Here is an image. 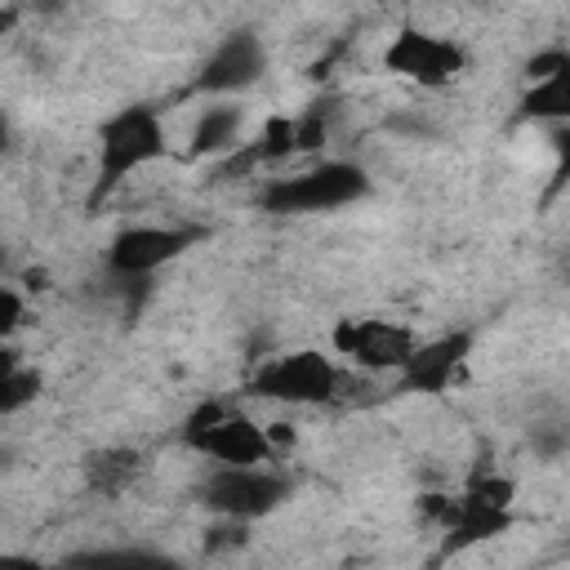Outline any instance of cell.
<instances>
[{
  "instance_id": "obj_2",
  "label": "cell",
  "mask_w": 570,
  "mask_h": 570,
  "mask_svg": "<svg viewBox=\"0 0 570 570\" xmlns=\"http://www.w3.org/2000/svg\"><path fill=\"white\" fill-rule=\"evenodd\" d=\"M370 191V174L352 160H321L294 178H272L258 196L267 214H321L343 209Z\"/></svg>"
},
{
  "instance_id": "obj_14",
  "label": "cell",
  "mask_w": 570,
  "mask_h": 570,
  "mask_svg": "<svg viewBox=\"0 0 570 570\" xmlns=\"http://www.w3.org/2000/svg\"><path fill=\"white\" fill-rule=\"evenodd\" d=\"M521 120H570V71L530 80V89L521 94Z\"/></svg>"
},
{
  "instance_id": "obj_7",
  "label": "cell",
  "mask_w": 570,
  "mask_h": 570,
  "mask_svg": "<svg viewBox=\"0 0 570 570\" xmlns=\"http://www.w3.org/2000/svg\"><path fill=\"white\" fill-rule=\"evenodd\" d=\"M196 240H200L196 227L142 223V227H120V232L107 240V254H102V258H107V267H111L116 276L138 281V276H151V272H160L165 263L183 258Z\"/></svg>"
},
{
  "instance_id": "obj_17",
  "label": "cell",
  "mask_w": 570,
  "mask_h": 570,
  "mask_svg": "<svg viewBox=\"0 0 570 570\" xmlns=\"http://www.w3.org/2000/svg\"><path fill=\"white\" fill-rule=\"evenodd\" d=\"M254 147H258V160H267V165L294 156V116H267Z\"/></svg>"
},
{
  "instance_id": "obj_15",
  "label": "cell",
  "mask_w": 570,
  "mask_h": 570,
  "mask_svg": "<svg viewBox=\"0 0 570 570\" xmlns=\"http://www.w3.org/2000/svg\"><path fill=\"white\" fill-rule=\"evenodd\" d=\"M338 120V98L334 94H321L307 102L303 116H294V151H321L330 142V129Z\"/></svg>"
},
{
  "instance_id": "obj_11",
  "label": "cell",
  "mask_w": 570,
  "mask_h": 570,
  "mask_svg": "<svg viewBox=\"0 0 570 570\" xmlns=\"http://www.w3.org/2000/svg\"><path fill=\"white\" fill-rule=\"evenodd\" d=\"M503 530H512V508L481 503L472 494H450V508L441 517V557L468 552V548H476Z\"/></svg>"
},
{
  "instance_id": "obj_20",
  "label": "cell",
  "mask_w": 570,
  "mask_h": 570,
  "mask_svg": "<svg viewBox=\"0 0 570 570\" xmlns=\"http://www.w3.org/2000/svg\"><path fill=\"white\" fill-rule=\"evenodd\" d=\"M22 321H27V303H22V294L9 289V285H0V338L18 334Z\"/></svg>"
},
{
  "instance_id": "obj_23",
  "label": "cell",
  "mask_w": 570,
  "mask_h": 570,
  "mask_svg": "<svg viewBox=\"0 0 570 570\" xmlns=\"http://www.w3.org/2000/svg\"><path fill=\"white\" fill-rule=\"evenodd\" d=\"M18 18H22L18 4H0V36H9V31L18 27Z\"/></svg>"
},
{
  "instance_id": "obj_12",
  "label": "cell",
  "mask_w": 570,
  "mask_h": 570,
  "mask_svg": "<svg viewBox=\"0 0 570 570\" xmlns=\"http://www.w3.org/2000/svg\"><path fill=\"white\" fill-rule=\"evenodd\" d=\"M138 472H142V454H138L134 445H98V450H89V454L80 459L85 485H89L94 494H107V499L125 494V490L138 481Z\"/></svg>"
},
{
  "instance_id": "obj_18",
  "label": "cell",
  "mask_w": 570,
  "mask_h": 570,
  "mask_svg": "<svg viewBox=\"0 0 570 570\" xmlns=\"http://www.w3.org/2000/svg\"><path fill=\"white\" fill-rule=\"evenodd\" d=\"M525 80H548V76H557V71H570V53L566 49H539V53H530L525 58Z\"/></svg>"
},
{
  "instance_id": "obj_3",
  "label": "cell",
  "mask_w": 570,
  "mask_h": 570,
  "mask_svg": "<svg viewBox=\"0 0 570 570\" xmlns=\"http://www.w3.org/2000/svg\"><path fill=\"white\" fill-rule=\"evenodd\" d=\"M183 445L214 463H267L276 454L267 428L236 414L227 401H200L183 423Z\"/></svg>"
},
{
  "instance_id": "obj_9",
  "label": "cell",
  "mask_w": 570,
  "mask_h": 570,
  "mask_svg": "<svg viewBox=\"0 0 570 570\" xmlns=\"http://www.w3.org/2000/svg\"><path fill=\"white\" fill-rule=\"evenodd\" d=\"M263 71H267V45H263V36L254 27H236L205 58V67L196 76V89L200 94H240V89L258 85Z\"/></svg>"
},
{
  "instance_id": "obj_6",
  "label": "cell",
  "mask_w": 570,
  "mask_h": 570,
  "mask_svg": "<svg viewBox=\"0 0 570 570\" xmlns=\"http://www.w3.org/2000/svg\"><path fill=\"white\" fill-rule=\"evenodd\" d=\"M463 67H468V53L454 40L423 31V27H401L383 49V71H392L410 85H423V89L450 85Z\"/></svg>"
},
{
  "instance_id": "obj_19",
  "label": "cell",
  "mask_w": 570,
  "mask_h": 570,
  "mask_svg": "<svg viewBox=\"0 0 570 570\" xmlns=\"http://www.w3.org/2000/svg\"><path fill=\"white\" fill-rule=\"evenodd\" d=\"M245 525H249V521L223 517V525H209V530H205V548H209V552H223V548H240V543H245Z\"/></svg>"
},
{
  "instance_id": "obj_1",
  "label": "cell",
  "mask_w": 570,
  "mask_h": 570,
  "mask_svg": "<svg viewBox=\"0 0 570 570\" xmlns=\"http://www.w3.org/2000/svg\"><path fill=\"white\" fill-rule=\"evenodd\" d=\"M169 151L165 138V120L156 116V107H120L102 129H98V174L89 187V209H98L134 169L160 160Z\"/></svg>"
},
{
  "instance_id": "obj_16",
  "label": "cell",
  "mask_w": 570,
  "mask_h": 570,
  "mask_svg": "<svg viewBox=\"0 0 570 570\" xmlns=\"http://www.w3.org/2000/svg\"><path fill=\"white\" fill-rule=\"evenodd\" d=\"M40 387H45V379H40V370H31V365H18V370L0 374V414H13V410H22V405H31V401L40 396Z\"/></svg>"
},
{
  "instance_id": "obj_5",
  "label": "cell",
  "mask_w": 570,
  "mask_h": 570,
  "mask_svg": "<svg viewBox=\"0 0 570 570\" xmlns=\"http://www.w3.org/2000/svg\"><path fill=\"white\" fill-rule=\"evenodd\" d=\"M289 499V481L281 472H267L258 463H223L205 485H200V503L218 517H236V521H258L267 512H276Z\"/></svg>"
},
{
  "instance_id": "obj_21",
  "label": "cell",
  "mask_w": 570,
  "mask_h": 570,
  "mask_svg": "<svg viewBox=\"0 0 570 570\" xmlns=\"http://www.w3.org/2000/svg\"><path fill=\"white\" fill-rule=\"evenodd\" d=\"M445 508H450V494H441V490H432V494H419V517H423V521H436V525H441Z\"/></svg>"
},
{
  "instance_id": "obj_8",
  "label": "cell",
  "mask_w": 570,
  "mask_h": 570,
  "mask_svg": "<svg viewBox=\"0 0 570 570\" xmlns=\"http://www.w3.org/2000/svg\"><path fill=\"white\" fill-rule=\"evenodd\" d=\"M334 352L347 356L361 370H401L405 356L414 352V330L396 325V321H379V316H347L334 325L330 334Z\"/></svg>"
},
{
  "instance_id": "obj_24",
  "label": "cell",
  "mask_w": 570,
  "mask_h": 570,
  "mask_svg": "<svg viewBox=\"0 0 570 570\" xmlns=\"http://www.w3.org/2000/svg\"><path fill=\"white\" fill-rule=\"evenodd\" d=\"M62 4H67V0H31V9H36V13H58Z\"/></svg>"
},
{
  "instance_id": "obj_13",
  "label": "cell",
  "mask_w": 570,
  "mask_h": 570,
  "mask_svg": "<svg viewBox=\"0 0 570 570\" xmlns=\"http://www.w3.org/2000/svg\"><path fill=\"white\" fill-rule=\"evenodd\" d=\"M240 125H245V111L236 102L205 107L196 129H191V151L196 156H227L232 147H240Z\"/></svg>"
},
{
  "instance_id": "obj_4",
  "label": "cell",
  "mask_w": 570,
  "mask_h": 570,
  "mask_svg": "<svg viewBox=\"0 0 570 570\" xmlns=\"http://www.w3.org/2000/svg\"><path fill=\"white\" fill-rule=\"evenodd\" d=\"M245 392L263 401H281V405H321V401H334L338 392V365L321 347H294V352L263 361L249 374Z\"/></svg>"
},
{
  "instance_id": "obj_25",
  "label": "cell",
  "mask_w": 570,
  "mask_h": 570,
  "mask_svg": "<svg viewBox=\"0 0 570 570\" xmlns=\"http://www.w3.org/2000/svg\"><path fill=\"white\" fill-rule=\"evenodd\" d=\"M4 142H9V125H4V116H0V151H4Z\"/></svg>"
},
{
  "instance_id": "obj_26",
  "label": "cell",
  "mask_w": 570,
  "mask_h": 570,
  "mask_svg": "<svg viewBox=\"0 0 570 570\" xmlns=\"http://www.w3.org/2000/svg\"><path fill=\"white\" fill-rule=\"evenodd\" d=\"M0 272H4V245H0Z\"/></svg>"
},
{
  "instance_id": "obj_10",
  "label": "cell",
  "mask_w": 570,
  "mask_h": 570,
  "mask_svg": "<svg viewBox=\"0 0 570 570\" xmlns=\"http://www.w3.org/2000/svg\"><path fill=\"white\" fill-rule=\"evenodd\" d=\"M468 352H472V334H468V330H454V334L414 343V352H410L405 365L396 370V374H401V392H428V396L445 392V387L463 374Z\"/></svg>"
},
{
  "instance_id": "obj_22",
  "label": "cell",
  "mask_w": 570,
  "mask_h": 570,
  "mask_svg": "<svg viewBox=\"0 0 570 570\" xmlns=\"http://www.w3.org/2000/svg\"><path fill=\"white\" fill-rule=\"evenodd\" d=\"M18 365H22V352L0 338V374H9V370H18Z\"/></svg>"
}]
</instances>
